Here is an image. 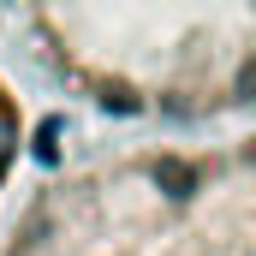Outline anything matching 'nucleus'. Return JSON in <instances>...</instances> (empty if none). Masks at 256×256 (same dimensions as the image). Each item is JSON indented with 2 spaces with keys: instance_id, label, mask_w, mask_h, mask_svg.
<instances>
[{
  "instance_id": "f257e3e1",
  "label": "nucleus",
  "mask_w": 256,
  "mask_h": 256,
  "mask_svg": "<svg viewBox=\"0 0 256 256\" xmlns=\"http://www.w3.org/2000/svg\"><path fill=\"white\" fill-rule=\"evenodd\" d=\"M0 256H256V120L54 173L6 226Z\"/></svg>"
},
{
  "instance_id": "f03ea898",
  "label": "nucleus",
  "mask_w": 256,
  "mask_h": 256,
  "mask_svg": "<svg viewBox=\"0 0 256 256\" xmlns=\"http://www.w3.org/2000/svg\"><path fill=\"white\" fill-rule=\"evenodd\" d=\"M30 60L114 120H238L256 108V0L196 6H24Z\"/></svg>"
},
{
  "instance_id": "7ed1b4c3",
  "label": "nucleus",
  "mask_w": 256,
  "mask_h": 256,
  "mask_svg": "<svg viewBox=\"0 0 256 256\" xmlns=\"http://www.w3.org/2000/svg\"><path fill=\"white\" fill-rule=\"evenodd\" d=\"M24 137H30L24 96H18V84L6 78V66H0V202H6V191H12V179H18V161H24Z\"/></svg>"
}]
</instances>
